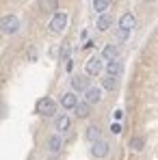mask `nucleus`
Masks as SVG:
<instances>
[{
    "label": "nucleus",
    "instance_id": "22",
    "mask_svg": "<svg viewBox=\"0 0 158 160\" xmlns=\"http://www.w3.org/2000/svg\"><path fill=\"white\" fill-rule=\"evenodd\" d=\"M39 7H43L46 11H54V9L59 7V2H56V0H50V2H39Z\"/></svg>",
    "mask_w": 158,
    "mask_h": 160
},
{
    "label": "nucleus",
    "instance_id": "18",
    "mask_svg": "<svg viewBox=\"0 0 158 160\" xmlns=\"http://www.w3.org/2000/svg\"><path fill=\"white\" fill-rule=\"evenodd\" d=\"M102 87H104L106 91H115V89H117V78L104 76V78H102Z\"/></svg>",
    "mask_w": 158,
    "mask_h": 160
},
{
    "label": "nucleus",
    "instance_id": "5",
    "mask_svg": "<svg viewBox=\"0 0 158 160\" xmlns=\"http://www.w3.org/2000/svg\"><path fill=\"white\" fill-rule=\"evenodd\" d=\"M84 69H87L89 76H98V74L102 72V56H91V58L87 61Z\"/></svg>",
    "mask_w": 158,
    "mask_h": 160
},
{
    "label": "nucleus",
    "instance_id": "16",
    "mask_svg": "<svg viewBox=\"0 0 158 160\" xmlns=\"http://www.w3.org/2000/svg\"><path fill=\"white\" fill-rule=\"evenodd\" d=\"M110 24H113V18H110L108 13H104V15L98 18V24H95V26H98V30H108Z\"/></svg>",
    "mask_w": 158,
    "mask_h": 160
},
{
    "label": "nucleus",
    "instance_id": "26",
    "mask_svg": "<svg viewBox=\"0 0 158 160\" xmlns=\"http://www.w3.org/2000/svg\"><path fill=\"white\" fill-rule=\"evenodd\" d=\"M121 117H124V110H115V119H117V121H119V119H121Z\"/></svg>",
    "mask_w": 158,
    "mask_h": 160
},
{
    "label": "nucleus",
    "instance_id": "12",
    "mask_svg": "<svg viewBox=\"0 0 158 160\" xmlns=\"http://www.w3.org/2000/svg\"><path fill=\"white\" fill-rule=\"evenodd\" d=\"M54 128H56L59 132H67V130L72 128V119H69L67 115H59L56 121H54Z\"/></svg>",
    "mask_w": 158,
    "mask_h": 160
},
{
    "label": "nucleus",
    "instance_id": "7",
    "mask_svg": "<svg viewBox=\"0 0 158 160\" xmlns=\"http://www.w3.org/2000/svg\"><path fill=\"white\" fill-rule=\"evenodd\" d=\"M124 74V63L117 58V61H110V63H106V76H113V78H117V76H121Z\"/></svg>",
    "mask_w": 158,
    "mask_h": 160
},
{
    "label": "nucleus",
    "instance_id": "21",
    "mask_svg": "<svg viewBox=\"0 0 158 160\" xmlns=\"http://www.w3.org/2000/svg\"><path fill=\"white\" fill-rule=\"evenodd\" d=\"M69 52H72V46H69V43H65V46L61 48V61L69 63Z\"/></svg>",
    "mask_w": 158,
    "mask_h": 160
},
{
    "label": "nucleus",
    "instance_id": "15",
    "mask_svg": "<svg viewBox=\"0 0 158 160\" xmlns=\"http://www.w3.org/2000/svg\"><path fill=\"white\" fill-rule=\"evenodd\" d=\"M145 147V136H141V134H134L130 138V149H134V152H141Z\"/></svg>",
    "mask_w": 158,
    "mask_h": 160
},
{
    "label": "nucleus",
    "instance_id": "11",
    "mask_svg": "<svg viewBox=\"0 0 158 160\" xmlns=\"http://www.w3.org/2000/svg\"><path fill=\"white\" fill-rule=\"evenodd\" d=\"M48 149H50V154H59V152L63 149V138H61V134H52V136L48 138Z\"/></svg>",
    "mask_w": 158,
    "mask_h": 160
},
{
    "label": "nucleus",
    "instance_id": "10",
    "mask_svg": "<svg viewBox=\"0 0 158 160\" xmlns=\"http://www.w3.org/2000/svg\"><path fill=\"white\" fill-rule=\"evenodd\" d=\"M134 26H136V18H134L132 13H124V15L119 18V28H124V30L130 32Z\"/></svg>",
    "mask_w": 158,
    "mask_h": 160
},
{
    "label": "nucleus",
    "instance_id": "4",
    "mask_svg": "<svg viewBox=\"0 0 158 160\" xmlns=\"http://www.w3.org/2000/svg\"><path fill=\"white\" fill-rule=\"evenodd\" d=\"M108 152H110V145H108V141H104V138H100L98 143L91 145V156H95V158H106Z\"/></svg>",
    "mask_w": 158,
    "mask_h": 160
},
{
    "label": "nucleus",
    "instance_id": "2",
    "mask_svg": "<svg viewBox=\"0 0 158 160\" xmlns=\"http://www.w3.org/2000/svg\"><path fill=\"white\" fill-rule=\"evenodd\" d=\"M0 30H2L4 35H15V32L20 30V20H18L15 15H4V18L0 20Z\"/></svg>",
    "mask_w": 158,
    "mask_h": 160
},
{
    "label": "nucleus",
    "instance_id": "20",
    "mask_svg": "<svg viewBox=\"0 0 158 160\" xmlns=\"http://www.w3.org/2000/svg\"><path fill=\"white\" fill-rule=\"evenodd\" d=\"M128 37H130V32H128V30H124V28L117 26V30H115V39H117V41H126Z\"/></svg>",
    "mask_w": 158,
    "mask_h": 160
},
{
    "label": "nucleus",
    "instance_id": "17",
    "mask_svg": "<svg viewBox=\"0 0 158 160\" xmlns=\"http://www.w3.org/2000/svg\"><path fill=\"white\" fill-rule=\"evenodd\" d=\"M89 112H91V104H87V102H78V106H76V117L84 119V117H89Z\"/></svg>",
    "mask_w": 158,
    "mask_h": 160
},
{
    "label": "nucleus",
    "instance_id": "3",
    "mask_svg": "<svg viewBox=\"0 0 158 160\" xmlns=\"http://www.w3.org/2000/svg\"><path fill=\"white\" fill-rule=\"evenodd\" d=\"M67 26V13H54V18L50 20V32H63Z\"/></svg>",
    "mask_w": 158,
    "mask_h": 160
},
{
    "label": "nucleus",
    "instance_id": "25",
    "mask_svg": "<svg viewBox=\"0 0 158 160\" xmlns=\"http://www.w3.org/2000/svg\"><path fill=\"white\" fill-rule=\"evenodd\" d=\"M28 58H30V61H35V58H37V50H35V48H30V50H28Z\"/></svg>",
    "mask_w": 158,
    "mask_h": 160
},
{
    "label": "nucleus",
    "instance_id": "9",
    "mask_svg": "<svg viewBox=\"0 0 158 160\" xmlns=\"http://www.w3.org/2000/svg\"><path fill=\"white\" fill-rule=\"evenodd\" d=\"M119 58V48L115 46V43H108L104 50H102V61H117Z\"/></svg>",
    "mask_w": 158,
    "mask_h": 160
},
{
    "label": "nucleus",
    "instance_id": "1",
    "mask_svg": "<svg viewBox=\"0 0 158 160\" xmlns=\"http://www.w3.org/2000/svg\"><path fill=\"white\" fill-rule=\"evenodd\" d=\"M35 110L39 115H43V117H52L54 112H56V102H54L52 98H41V100H37Z\"/></svg>",
    "mask_w": 158,
    "mask_h": 160
},
{
    "label": "nucleus",
    "instance_id": "23",
    "mask_svg": "<svg viewBox=\"0 0 158 160\" xmlns=\"http://www.w3.org/2000/svg\"><path fill=\"white\" fill-rule=\"evenodd\" d=\"M4 117H7V106H4V102L0 100V121H2Z\"/></svg>",
    "mask_w": 158,
    "mask_h": 160
},
{
    "label": "nucleus",
    "instance_id": "14",
    "mask_svg": "<svg viewBox=\"0 0 158 160\" xmlns=\"http://www.w3.org/2000/svg\"><path fill=\"white\" fill-rule=\"evenodd\" d=\"M84 138H87V141H91V143H98V141L102 138V130H100L98 126H89V128H87V132H84Z\"/></svg>",
    "mask_w": 158,
    "mask_h": 160
},
{
    "label": "nucleus",
    "instance_id": "8",
    "mask_svg": "<svg viewBox=\"0 0 158 160\" xmlns=\"http://www.w3.org/2000/svg\"><path fill=\"white\" fill-rule=\"evenodd\" d=\"M100 100H102V89L89 87V89L84 91V102H87V104H98Z\"/></svg>",
    "mask_w": 158,
    "mask_h": 160
},
{
    "label": "nucleus",
    "instance_id": "13",
    "mask_svg": "<svg viewBox=\"0 0 158 160\" xmlns=\"http://www.w3.org/2000/svg\"><path fill=\"white\" fill-rule=\"evenodd\" d=\"M72 87H74V91H87L89 89V78H84V76H72Z\"/></svg>",
    "mask_w": 158,
    "mask_h": 160
},
{
    "label": "nucleus",
    "instance_id": "6",
    "mask_svg": "<svg viewBox=\"0 0 158 160\" xmlns=\"http://www.w3.org/2000/svg\"><path fill=\"white\" fill-rule=\"evenodd\" d=\"M61 106L67 108V110H76V106H78V98H76V93H72V91L63 93V95H61Z\"/></svg>",
    "mask_w": 158,
    "mask_h": 160
},
{
    "label": "nucleus",
    "instance_id": "24",
    "mask_svg": "<svg viewBox=\"0 0 158 160\" xmlns=\"http://www.w3.org/2000/svg\"><path fill=\"white\" fill-rule=\"evenodd\" d=\"M110 132L119 134V132H121V123H113V126H110Z\"/></svg>",
    "mask_w": 158,
    "mask_h": 160
},
{
    "label": "nucleus",
    "instance_id": "19",
    "mask_svg": "<svg viewBox=\"0 0 158 160\" xmlns=\"http://www.w3.org/2000/svg\"><path fill=\"white\" fill-rule=\"evenodd\" d=\"M108 7H110V2H108V0H95V2H93V9H95L98 13H104Z\"/></svg>",
    "mask_w": 158,
    "mask_h": 160
}]
</instances>
